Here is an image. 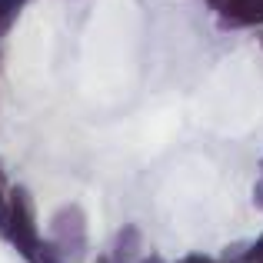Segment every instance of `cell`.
Masks as SVG:
<instances>
[{
    "label": "cell",
    "instance_id": "4fadbf2b",
    "mask_svg": "<svg viewBox=\"0 0 263 263\" xmlns=\"http://www.w3.org/2000/svg\"><path fill=\"white\" fill-rule=\"evenodd\" d=\"M143 263H163V260H160V257H147Z\"/></svg>",
    "mask_w": 263,
    "mask_h": 263
},
{
    "label": "cell",
    "instance_id": "7c38bea8",
    "mask_svg": "<svg viewBox=\"0 0 263 263\" xmlns=\"http://www.w3.org/2000/svg\"><path fill=\"white\" fill-rule=\"evenodd\" d=\"M7 186V174H4V163H0V190Z\"/></svg>",
    "mask_w": 263,
    "mask_h": 263
},
{
    "label": "cell",
    "instance_id": "9a60e30c",
    "mask_svg": "<svg viewBox=\"0 0 263 263\" xmlns=\"http://www.w3.org/2000/svg\"><path fill=\"white\" fill-rule=\"evenodd\" d=\"M0 60H4V53H0Z\"/></svg>",
    "mask_w": 263,
    "mask_h": 263
},
{
    "label": "cell",
    "instance_id": "6da1fadb",
    "mask_svg": "<svg viewBox=\"0 0 263 263\" xmlns=\"http://www.w3.org/2000/svg\"><path fill=\"white\" fill-rule=\"evenodd\" d=\"M50 247L64 263H84L87 260V213L77 203L60 206L50 217Z\"/></svg>",
    "mask_w": 263,
    "mask_h": 263
},
{
    "label": "cell",
    "instance_id": "2e32d148",
    "mask_svg": "<svg viewBox=\"0 0 263 263\" xmlns=\"http://www.w3.org/2000/svg\"><path fill=\"white\" fill-rule=\"evenodd\" d=\"M260 44H263V37H260Z\"/></svg>",
    "mask_w": 263,
    "mask_h": 263
},
{
    "label": "cell",
    "instance_id": "ba28073f",
    "mask_svg": "<svg viewBox=\"0 0 263 263\" xmlns=\"http://www.w3.org/2000/svg\"><path fill=\"white\" fill-rule=\"evenodd\" d=\"M180 263H223V260H213V257H206V253H190V257H183Z\"/></svg>",
    "mask_w": 263,
    "mask_h": 263
},
{
    "label": "cell",
    "instance_id": "5b68a950",
    "mask_svg": "<svg viewBox=\"0 0 263 263\" xmlns=\"http://www.w3.org/2000/svg\"><path fill=\"white\" fill-rule=\"evenodd\" d=\"M24 4H27V0H0V37H4V33H10V27L17 24Z\"/></svg>",
    "mask_w": 263,
    "mask_h": 263
},
{
    "label": "cell",
    "instance_id": "5bb4252c",
    "mask_svg": "<svg viewBox=\"0 0 263 263\" xmlns=\"http://www.w3.org/2000/svg\"><path fill=\"white\" fill-rule=\"evenodd\" d=\"M240 263H250V260H240Z\"/></svg>",
    "mask_w": 263,
    "mask_h": 263
},
{
    "label": "cell",
    "instance_id": "8fae6325",
    "mask_svg": "<svg viewBox=\"0 0 263 263\" xmlns=\"http://www.w3.org/2000/svg\"><path fill=\"white\" fill-rule=\"evenodd\" d=\"M223 4H227V0H206V7H210V10H220Z\"/></svg>",
    "mask_w": 263,
    "mask_h": 263
},
{
    "label": "cell",
    "instance_id": "52a82bcc",
    "mask_svg": "<svg viewBox=\"0 0 263 263\" xmlns=\"http://www.w3.org/2000/svg\"><path fill=\"white\" fill-rule=\"evenodd\" d=\"M247 260H250V263H263V233L257 237V243H250V250H247Z\"/></svg>",
    "mask_w": 263,
    "mask_h": 263
},
{
    "label": "cell",
    "instance_id": "8992f818",
    "mask_svg": "<svg viewBox=\"0 0 263 263\" xmlns=\"http://www.w3.org/2000/svg\"><path fill=\"white\" fill-rule=\"evenodd\" d=\"M0 237L10 240V193L0 190Z\"/></svg>",
    "mask_w": 263,
    "mask_h": 263
},
{
    "label": "cell",
    "instance_id": "30bf717a",
    "mask_svg": "<svg viewBox=\"0 0 263 263\" xmlns=\"http://www.w3.org/2000/svg\"><path fill=\"white\" fill-rule=\"evenodd\" d=\"M253 203H257V210H263V177L257 180V186H253Z\"/></svg>",
    "mask_w": 263,
    "mask_h": 263
},
{
    "label": "cell",
    "instance_id": "9c48e42d",
    "mask_svg": "<svg viewBox=\"0 0 263 263\" xmlns=\"http://www.w3.org/2000/svg\"><path fill=\"white\" fill-rule=\"evenodd\" d=\"M40 263H64V260H60L57 253H53V247L47 243V247H44V253H40Z\"/></svg>",
    "mask_w": 263,
    "mask_h": 263
},
{
    "label": "cell",
    "instance_id": "277c9868",
    "mask_svg": "<svg viewBox=\"0 0 263 263\" xmlns=\"http://www.w3.org/2000/svg\"><path fill=\"white\" fill-rule=\"evenodd\" d=\"M140 253H143L140 227H134V223L120 227V233L114 237V247H110V260H114V263H137Z\"/></svg>",
    "mask_w": 263,
    "mask_h": 263
},
{
    "label": "cell",
    "instance_id": "3957f363",
    "mask_svg": "<svg viewBox=\"0 0 263 263\" xmlns=\"http://www.w3.org/2000/svg\"><path fill=\"white\" fill-rule=\"evenodd\" d=\"M217 20L223 30H240V27H260L263 24V0H227L217 10Z\"/></svg>",
    "mask_w": 263,
    "mask_h": 263
},
{
    "label": "cell",
    "instance_id": "7a4b0ae2",
    "mask_svg": "<svg viewBox=\"0 0 263 263\" xmlns=\"http://www.w3.org/2000/svg\"><path fill=\"white\" fill-rule=\"evenodd\" d=\"M10 243L27 263H40L44 253V237L37 230V213H33V197L27 186H13L10 190Z\"/></svg>",
    "mask_w": 263,
    "mask_h": 263
}]
</instances>
